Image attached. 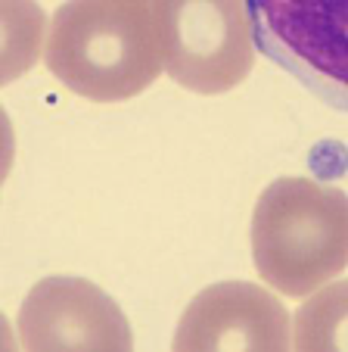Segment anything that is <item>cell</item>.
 <instances>
[{
	"label": "cell",
	"instance_id": "1",
	"mask_svg": "<svg viewBox=\"0 0 348 352\" xmlns=\"http://www.w3.org/2000/svg\"><path fill=\"white\" fill-rule=\"evenodd\" d=\"M44 63L97 103L137 97L162 72L156 16L143 0H66L50 19Z\"/></svg>",
	"mask_w": 348,
	"mask_h": 352
},
{
	"label": "cell",
	"instance_id": "2",
	"mask_svg": "<svg viewBox=\"0 0 348 352\" xmlns=\"http://www.w3.org/2000/svg\"><path fill=\"white\" fill-rule=\"evenodd\" d=\"M252 259L283 296H308L348 265V193L311 178H277L252 212Z\"/></svg>",
	"mask_w": 348,
	"mask_h": 352
},
{
	"label": "cell",
	"instance_id": "3",
	"mask_svg": "<svg viewBox=\"0 0 348 352\" xmlns=\"http://www.w3.org/2000/svg\"><path fill=\"white\" fill-rule=\"evenodd\" d=\"M162 66L196 94L243 85L255 63L252 22L243 0H152Z\"/></svg>",
	"mask_w": 348,
	"mask_h": 352
},
{
	"label": "cell",
	"instance_id": "4",
	"mask_svg": "<svg viewBox=\"0 0 348 352\" xmlns=\"http://www.w3.org/2000/svg\"><path fill=\"white\" fill-rule=\"evenodd\" d=\"M246 13L262 54L348 109V0H246Z\"/></svg>",
	"mask_w": 348,
	"mask_h": 352
},
{
	"label": "cell",
	"instance_id": "5",
	"mask_svg": "<svg viewBox=\"0 0 348 352\" xmlns=\"http://www.w3.org/2000/svg\"><path fill=\"white\" fill-rule=\"evenodd\" d=\"M19 343L32 352L109 349L128 352L134 333L119 302L75 274H53L28 290L16 315Z\"/></svg>",
	"mask_w": 348,
	"mask_h": 352
},
{
	"label": "cell",
	"instance_id": "6",
	"mask_svg": "<svg viewBox=\"0 0 348 352\" xmlns=\"http://www.w3.org/2000/svg\"><path fill=\"white\" fill-rule=\"evenodd\" d=\"M174 352L205 349H264L286 352L292 324L274 293L246 280L211 284L190 299L171 340Z\"/></svg>",
	"mask_w": 348,
	"mask_h": 352
},
{
	"label": "cell",
	"instance_id": "7",
	"mask_svg": "<svg viewBox=\"0 0 348 352\" xmlns=\"http://www.w3.org/2000/svg\"><path fill=\"white\" fill-rule=\"evenodd\" d=\"M292 346L299 352H348V280L327 284L299 306Z\"/></svg>",
	"mask_w": 348,
	"mask_h": 352
},
{
	"label": "cell",
	"instance_id": "8",
	"mask_svg": "<svg viewBox=\"0 0 348 352\" xmlns=\"http://www.w3.org/2000/svg\"><path fill=\"white\" fill-rule=\"evenodd\" d=\"M7 3V47L16 44L13 54H7V66H3V81H13L22 69H28L38 56V28L22 32V16H25L28 0H3Z\"/></svg>",
	"mask_w": 348,
	"mask_h": 352
},
{
	"label": "cell",
	"instance_id": "9",
	"mask_svg": "<svg viewBox=\"0 0 348 352\" xmlns=\"http://www.w3.org/2000/svg\"><path fill=\"white\" fill-rule=\"evenodd\" d=\"M143 3H152V0H143Z\"/></svg>",
	"mask_w": 348,
	"mask_h": 352
}]
</instances>
